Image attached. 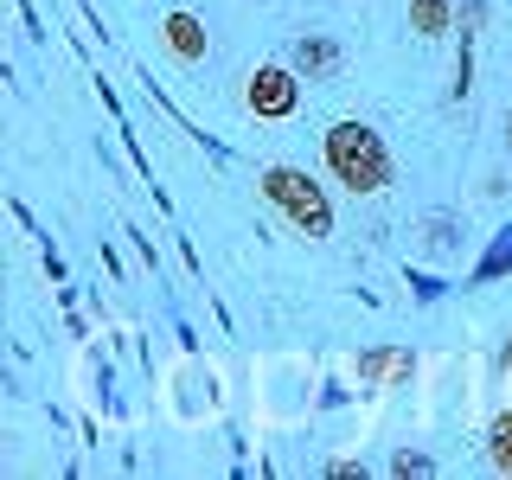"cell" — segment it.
<instances>
[{
    "mask_svg": "<svg viewBox=\"0 0 512 480\" xmlns=\"http://www.w3.org/2000/svg\"><path fill=\"white\" fill-rule=\"evenodd\" d=\"M487 461H493L500 474H512V410H506L500 423L487 429Z\"/></svg>",
    "mask_w": 512,
    "mask_h": 480,
    "instance_id": "ba28073f",
    "label": "cell"
},
{
    "mask_svg": "<svg viewBox=\"0 0 512 480\" xmlns=\"http://www.w3.org/2000/svg\"><path fill=\"white\" fill-rule=\"evenodd\" d=\"M506 148H512V116H506Z\"/></svg>",
    "mask_w": 512,
    "mask_h": 480,
    "instance_id": "7c38bea8",
    "label": "cell"
},
{
    "mask_svg": "<svg viewBox=\"0 0 512 480\" xmlns=\"http://www.w3.org/2000/svg\"><path fill=\"white\" fill-rule=\"evenodd\" d=\"M391 468H397V474H429L436 461H429L423 448H397V455H391Z\"/></svg>",
    "mask_w": 512,
    "mask_h": 480,
    "instance_id": "30bf717a",
    "label": "cell"
},
{
    "mask_svg": "<svg viewBox=\"0 0 512 480\" xmlns=\"http://www.w3.org/2000/svg\"><path fill=\"white\" fill-rule=\"evenodd\" d=\"M320 160H327L333 186H346L352 199H372V192L391 186V148L372 122H333L320 135Z\"/></svg>",
    "mask_w": 512,
    "mask_h": 480,
    "instance_id": "6da1fadb",
    "label": "cell"
},
{
    "mask_svg": "<svg viewBox=\"0 0 512 480\" xmlns=\"http://www.w3.org/2000/svg\"><path fill=\"white\" fill-rule=\"evenodd\" d=\"M288 64H295L301 77H308V84H333V77H340V45L327 39V32H301L295 39V52H288Z\"/></svg>",
    "mask_w": 512,
    "mask_h": 480,
    "instance_id": "277c9868",
    "label": "cell"
},
{
    "mask_svg": "<svg viewBox=\"0 0 512 480\" xmlns=\"http://www.w3.org/2000/svg\"><path fill=\"white\" fill-rule=\"evenodd\" d=\"M244 103H250V116H263V122H288L301 109V71L295 64H256L250 84H244Z\"/></svg>",
    "mask_w": 512,
    "mask_h": 480,
    "instance_id": "3957f363",
    "label": "cell"
},
{
    "mask_svg": "<svg viewBox=\"0 0 512 480\" xmlns=\"http://www.w3.org/2000/svg\"><path fill=\"white\" fill-rule=\"evenodd\" d=\"M500 276H512V224H506L500 237H493L487 256L474 263V282H500Z\"/></svg>",
    "mask_w": 512,
    "mask_h": 480,
    "instance_id": "52a82bcc",
    "label": "cell"
},
{
    "mask_svg": "<svg viewBox=\"0 0 512 480\" xmlns=\"http://www.w3.org/2000/svg\"><path fill=\"white\" fill-rule=\"evenodd\" d=\"M263 199L276 205V212L295 224L308 244L333 237V199H327V186H320L314 173H301V167H263Z\"/></svg>",
    "mask_w": 512,
    "mask_h": 480,
    "instance_id": "7a4b0ae2",
    "label": "cell"
},
{
    "mask_svg": "<svg viewBox=\"0 0 512 480\" xmlns=\"http://www.w3.org/2000/svg\"><path fill=\"white\" fill-rule=\"evenodd\" d=\"M160 45H167L180 64H205V20L186 7H173L167 20H160Z\"/></svg>",
    "mask_w": 512,
    "mask_h": 480,
    "instance_id": "5b68a950",
    "label": "cell"
},
{
    "mask_svg": "<svg viewBox=\"0 0 512 480\" xmlns=\"http://www.w3.org/2000/svg\"><path fill=\"white\" fill-rule=\"evenodd\" d=\"M410 288H416V301H436V295H442V282L423 276V269H410Z\"/></svg>",
    "mask_w": 512,
    "mask_h": 480,
    "instance_id": "8fae6325",
    "label": "cell"
},
{
    "mask_svg": "<svg viewBox=\"0 0 512 480\" xmlns=\"http://www.w3.org/2000/svg\"><path fill=\"white\" fill-rule=\"evenodd\" d=\"M423 244H429V250H455V244H461V237H455V218H429V224H423Z\"/></svg>",
    "mask_w": 512,
    "mask_h": 480,
    "instance_id": "9c48e42d",
    "label": "cell"
},
{
    "mask_svg": "<svg viewBox=\"0 0 512 480\" xmlns=\"http://www.w3.org/2000/svg\"><path fill=\"white\" fill-rule=\"evenodd\" d=\"M455 26V0H410V32L416 39H442Z\"/></svg>",
    "mask_w": 512,
    "mask_h": 480,
    "instance_id": "8992f818",
    "label": "cell"
},
{
    "mask_svg": "<svg viewBox=\"0 0 512 480\" xmlns=\"http://www.w3.org/2000/svg\"><path fill=\"white\" fill-rule=\"evenodd\" d=\"M506 365H512V340H506Z\"/></svg>",
    "mask_w": 512,
    "mask_h": 480,
    "instance_id": "4fadbf2b",
    "label": "cell"
}]
</instances>
